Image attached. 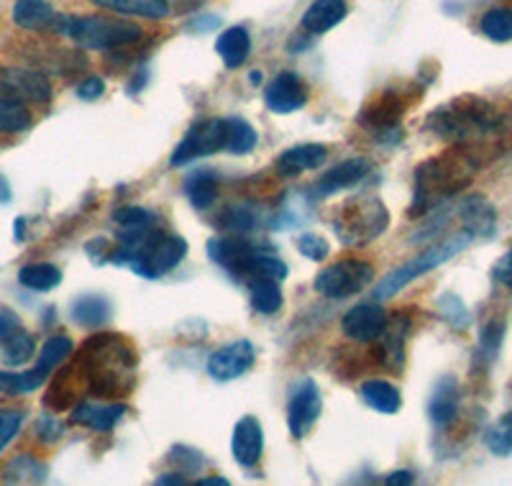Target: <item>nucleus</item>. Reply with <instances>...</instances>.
<instances>
[{
  "label": "nucleus",
  "instance_id": "obj_44",
  "mask_svg": "<svg viewBox=\"0 0 512 486\" xmlns=\"http://www.w3.org/2000/svg\"><path fill=\"white\" fill-rule=\"evenodd\" d=\"M438 310L454 328H466V325L472 323V315H469L466 305L461 302V297H456L454 292H446V295L438 297Z\"/></svg>",
  "mask_w": 512,
  "mask_h": 486
},
{
  "label": "nucleus",
  "instance_id": "obj_38",
  "mask_svg": "<svg viewBox=\"0 0 512 486\" xmlns=\"http://www.w3.org/2000/svg\"><path fill=\"white\" fill-rule=\"evenodd\" d=\"M34 351H36L34 336L21 328L18 333H13V336L3 343V361H6V366H24L26 361L34 356Z\"/></svg>",
  "mask_w": 512,
  "mask_h": 486
},
{
  "label": "nucleus",
  "instance_id": "obj_4",
  "mask_svg": "<svg viewBox=\"0 0 512 486\" xmlns=\"http://www.w3.org/2000/svg\"><path fill=\"white\" fill-rule=\"evenodd\" d=\"M90 353V387L95 394L113 397V394L131 392L136 374L134 348L121 336H98L85 343Z\"/></svg>",
  "mask_w": 512,
  "mask_h": 486
},
{
  "label": "nucleus",
  "instance_id": "obj_31",
  "mask_svg": "<svg viewBox=\"0 0 512 486\" xmlns=\"http://www.w3.org/2000/svg\"><path fill=\"white\" fill-rule=\"evenodd\" d=\"M49 379V374L39 366L29 371H0V392L11 394V397H21V394H31L39 387H44V382Z\"/></svg>",
  "mask_w": 512,
  "mask_h": 486
},
{
  "label": "nucleus",
  "instance_id": "obj_15",
  "mask_svg": "<svg viewBox=\"0 0 512 486\" xmlns=\"http://www.w3.org/2000/svg\"><path fill=\"white\" fill-rule=\"evenodd\" d=\"M264 103L272 113H295V110L305 108L308 103V87L295 72H280V75L274 77L269 82L267 93H264Z\"/></svg>",
  "mask_w": 512,
  "mask_h": 486
},
{
  "label": "nucleus",
  "instance_id": "obj_18",
  "mask_svg": "<svg viewBox=\"0 0 512 486\" xmlns=\"http://www.w3.org/2000/svg\"><path fill=\"white\" fill-rule=\"evenodd\" d=\"M461 405V389L456 377L446 374L436 382L431 392V400H428V417L436 428H448L454 423L456 415H459Z\"/></svg>",
  "mask_w": 512,
  "mask_h": 486
},
{
  "label": "nucleus",
  "instance_id": "obj_24",
  "mask_svg": "<svg viewBox=\"0 0 512 486\" xmlns=\"http://www.w3.org/2000/svg\"><path fill=\"white\" fill-rule=\"evenodd\" d=\"M123 415H126V407L123 405H90V402H80L72 410L70 420L90 430H98V433H111L121 423Z\"/></svg>",
  "mask_w": 512,
  "mask_h": 486
},
{
  "label": "nucleus",
  "instance_id": "obj_43",
  "mask_svg": "<svg viewBox=\"0 0 512 486\" xmlns=\"http://www.w3.org/2000/svg\"><path fill=\"white\" fill-rule=\"evenodd\" d=\"M221 226H226L228 231L246 233L254 231V228L262 226V213L251 205H239V208H228L221 218Z\"/></svg>",
  "mask_w": 512,
  "mask_h": 486
},
{
  "label": "nucleus",
  "instance_id": "obj_39",
  "mask_svg": "<svg viewBox=\"0 0 512 486\" xmlns=\"http://www.w3.org/2000/svg\"><path fill=\"white\" fill-rule=\"evenodd\" d=\"M484 443L495 456H510L512 453V412L502 415L492 428L484 433Z\"/></svg>",
  "mask_w": 512,
  "mask_h": 486
},
{
  "label": "nucleus",
  "instance_id": "obj_6",
  "mask_svg": "<svg viewBox=\"0 0 512 486\" xmlns=\"http://www.w3.org/2000/svg\"><path fill=\"white\" fill-rule=\"evenodd\" d=\"M390 226V213L377 197H354L333 213L331 228L344 246H367Z\"/></svg>",
  "mask_w": 512,
  "mask_h": 486
},
{
  "label": "nucleus",
  "instance_id": "obj_9",
  "mask_svg": "<svg viewBox=\"0 0 512 486\" xmlns=\"http://www.w3.org/2000/svg\"><path fill=\"white\" fill-rule=\"evenodd\" d=\"M226 149V118H203L192 123L185 139L172 154V167H185L195 159L210 157L216 151Z\"/></svg>",
  "mask_w": 512,
  "mask_h": 486
},
{
  "label": "nucleus",
  "instance_id": "obj_55",
  "mask_svg": "<svg viewBox=\"0 0 512 486\" xmlns=\"http://www.w3.org/2000/svg\"><path fill=\"white\" fill-rule=\"evenodd\" d=\"M195 486H231V481L223 479V476H205Z\"/></svg>",
  "mask_w": 512,
  "mask_h": 486
},
{
  "label": "nucleus",
  "instance_id": "obj_26",
  "mask_svg": "<svg viewBox=\"0 0 512 486\" xmlns=\"http://www.w3.org/2000/svg\"><path fill=\"white\" fill-rule=\"evenodd\" d=\"M361 400L367 402L374 412L382 415H397L402 407V394L395 384L384 382V379H369L361 384Z\"/></svg>",
  "mask_w": 512,
  "mask_h": 486
},
{
  "label": "nucleus",
  "instance_id": "obj_32",
  "mask_svg": "<svg viewBox=\"0 0 512 486\" xmlns=\"http://www.w3.org/2000/svg\"><path fill=\"white\" fill-rule=\"evenodd\" d=\"M249 292H251V307H254L256 313L274 315L282 310L285 297H282L280 282H274V279H251Z\"/></svg>",
  "mask_w": 512,
  "mask_h": 486
},
{
  "label": "nucleus",
  "instance_id": "obj_40",
  "mask_svg": "<svg viewBox=\"0 0 512 486\" xmlns=\"http://www.w3.org/2000/svg\"><path fill=\"white\" fill-rule=\"evenodd\" d=\"M502 338H505V320L495 315L479 330V356H484V361L495 359L497 353H500Z\"/></svg>",
  "mask_w": 512,
  "mask_h": 486
},
{
  "label": "nucleus",
  "instance_id": "obj_7",
  "mask_svg": "<svg viewBox=\"0 0 512 486\" xmlns=\"http://www.w3.org/2000/svg\"><path fill=\"white\" fill-rule=\"evenodd\" d=\"M472 241H474V236L466 231H461L459 236H454V238H446V241H436L431 249H425L420 256L405 261L402 267H397L395 272L387 274V277H384L382 282L374 287V300L379 302V300H390V297H395L397 292L405 290L410 282H415V279L423 277V274L438 269L441 264H446L448 259L459 256L461 251H464Z\"/></svg>",
  "mask_w": 512,
  "mask_h": 486
},
{
  "label": "nucleus",
  "instance_id": "obj_56",
  "mask_svg": "<svg viewBox=\"0 0 512 486\" xmlns=\"http://www.w3.org/2000/svg\"><path fill=\"white\" fill-rule=\"evenodd\" d=\"M11 185H8L6 177H0V203H11Z\"/></svg>",
  "mask_w": 512,
  "mask_h": 486
},
{
  "label": "nucleus",
  "instance_id": "obj_45",
  "mask_svg": "<svg viewBox=\"0 0 512 486\" xmlns=\"http://www.w3.org/2000/svg\"><path fill=\"white\" fill-rule=\"evenodd\" d=\"M24 420H26L24 412L0 410V451H6V448L11 446V440L18 435Z\"/></svg>",
  "mask_w": 512,
  "mask_h": 486
},
{
  "label": "nucleus",
  "instance_id": "obj_25",
  "mask_svg": "<svg viewBox=\"0 0 512 486\" xmlns=\"http://www.w3.org/2000/svg\"><path fill=\"white\" fill-rule=\"evenodd\" d=\"M57 18L59 16L47 0H18L16 6H13V21L26 31L54 29Z\"/></svg>",
  "mask_w": 512,
  "mask_h": 486
},
{
  "label": "nucleus",
  "instance_id": "obj_14",
  "mask_svg": "<svg viewBox=\"0 0 512 486\" xmlns=\"http://www.w3.org/2000/svg\"><path fill=\"white\" fill-rule=\"evenodd\" d=\"M262 246H254V243L244 241V238H213L208 241L205 251L218 267L226 269L233 279H246V269H249V261L256 251Z\"/></svg>",
  "mask_w": 512,
  "mask_h": 486
},
{
  "label": "nucleus",
  "instance_id": "obj_8",
  "mask_svg": "<svg viewBox=\"0 0 512 486\" xmlns=\"http://www.w3.org/2000/svg\"><path fill=\"white\" fill-rule=\"evenodd\" d=\"M374 282V267L364 259H341L315 277V292L328 300H346L359 295Z\"/></svg>",
  "mask_w": 512,
  "mask_h": 486
},
{
  "label": "nucleus",
  "instance_id": "obj_35",
  "mask_svg": "<svg viewBox=\"0 0 512 486\" xmlns=\"http://www.w3.org/2000/svg\"><path fill=\"white\" fill-rule=\"evenodd\" d=\"M287 277V264L274 256L272 251L259 249L249 261V269H246V282L251 279H274V282H282Z\"/></svg>",
  "mask_w": 512,
  "mask_h": 486
},
{
  "label": "nucleus",
  "instance_id": "obj_34",
  "mask_svg": "<svg viewBox=\"0 0 512 486\" xmlns=\"http://www.w3.org/2000/svg\"><path fill=\"white\" fill-rule=\"evenodd\" d=\"M113 223L118 226V233H146L159 228V218L146 208H136V205H126L113 213Z\"/></svg>",
  "mask_w": 512,
  "mask_h": 486
},
{
  "label": "nucleus",
  "instance_id": "obj_37",
  "mask_svg": "<svg viewBox=\"0 0 512 486\" xmlns=\"http://www.w3.org/2000/svg\"><path fill=\"white\" fill-rule=\"evenodd\" d=\"M479 29L489 41H497V44L512 41V11L510 8H492L482 16Z\"/></svg>",
  "mask_w": 512,
  "mask_h": 486
},
{
  "label": "nucleus",
  "instance_id": "obj_29",
  "mask_svg": "<svg viewBox=\"0 0 512 486\" xmlns=\"http://www.w3.org/2000/svg\"><path fill=\"white\" fill-rule=\"evenodd\" d=\"M72 320L85 328H100L111 320V302L100 295H82L72 305Z\"/></svg>",
  "mask_w": 512,
  "mask_h": 486
},
{
  "label": "nucleus",
  "instance_id": "obj_16",
  "mask_svg": "<svg viewBox=\"0 0 512 486\" xmlns=\"http://www.w3.org/2000/svg\"><path fill=\"white\" fill-rule=\"evenodd\" d=\"M231 451L233 458L246 466V469H254L256 463L262 461L264 453V430L262 423L256 420L254 415L241 417L231 435Z\"/></svg>",
  "mask_w": 512,
  "mask_h": 486
},
{
  "label": "nucleus",
  "instance_id": "obj_51",
  "mask_svg": "<svg viewBox=\"0 0 512 486\" xmlns=\"http://www.w3.org/2000/svg\"><path fill=\"white\" fill-rule=\"evenodd\" d=\"M62 433H64V428L57 423V420H52V417H41L39 420V435L44 440H54V438H59Z\"/></svg>",
  "mask_w": 512,
  "mask_h": 486
},
{
  "label": "nucleus",
  "instance_id": "obj_48",
  "mask_svg": "<svg viewBox=\"0 0 512 486\" xmlns=\"http://www.w3.org/2000/svg\"><path fill=\"white\" fill-rule=\"evenodd\" d=\"M105 93V82L100 77H85L77 85V98L80 100H98Z\"/></svg>",
  "mask_w": 512,
  "mask_h": 486
},
{
  "label": "nucleus",
  "instance_id": "obj_30",
  "mask_svg": "<svg viewBox=\"0 0 512 486\" xmlns=\"http://www.w3.org/2000/svg\"><path fill=\"white\" fill-rule=\"evenodd\" d=\"M185 195L198 210L210 208V205L216 203V197H218L216 172H208V169L192 172L185 182Z\"/></svg>",
  "mask_w": 512,
  "mask_h": 486
},
{
  "label": "nucleus",
  "instance_id": "obj_17",
  "mask_svg": "<svg viewBox=\"0 0 512 486\" xmlns=\"http://www.w3.org/2000/svg\"><path fill=\"white\" fill-rule=\"evenodd\" d=\"M372 172V164L369 159L356 157V159H346V162L336 164L333 169H328L318 182H315V195L320 197H331L336 192H344L349 187H354L356 182H361L367 174Z\"/></svg>",
  "mask_w": 512,
  "mask_h": 486
},
{
  "label": "nucleus",
  "instance_id": "obj_28",
  "mask_svg": "<svg viewBox=\"0 0 512 486\" xmlns=\"http://www.w3.org/2000/svg\"><path fill=\"white\" fill-rule=\"evenodd\" d=\"M93 3L113 13H121V16L149 18V21H159L172 13L162 0H93Z\"/></svg>",
  "mask_w": 512,
  "mask_h": 486
},
{
  "label": "nucleus",
  "instance_id": "obj_33",
  "mask_svg": "<svg viewBox=\"0 0 512 486\" xmlns=\"http://www.w3.org/2000/svg\"><path fill=\"white\" fill-rule=\"evenodd\" d=\"M18 282L24 284L26 290L31 292H49L62 282V272H59V267H54V264L39 261V264H26V267L18 272Z\"/></svg>",
  "mask_w": 512,
  "mask_h": 486
},
{
  "label": "nucleus",
  "instance_id": "obj_46",
  "mask_svg": "<svg viewBox=\"0 0 512 486\" xmlns=\"http://www.w3.org/2000/svg\"><path fill=\"white\" fill-rule=\"evenodd\" d=\"M297 251L310 261H323L328 256V251H331V246H328V241L323 236L305 233V236H300V241H297Z\"/></svg>",
  "mask_w": 512,
  "mask_h": 486
},
{
  "label": "nucleus",
  "instance_id": "obj_22",
  "mask_svg": "<svg viewBox=\"0 0 512 486\" xmlns=\"http://www.w3.org/2000/svg\"><path fill=\"white\" fill-rule=\"evenodd\" d=\"M410 330V320L405 315H395V318L387 323L384 328L382 338H379V364L384 369H400L402 361H405V336H408Z\"/></svg>",
  "mask_w": 512,
  "mask_h": 486
},
{
  "label": "nucleus",
  "instance_id": "obj_19",
  "mask_svg": "<svg viewBox=\"0 0 512 486\" xmlns=\"http://www.w3.org/2000/svg\"><path fill=\"white\" fill-rule=\"evenodd\" d=\"M405 108H408V100L395 93V90H390V93L379 95L377 100H372L367 108L361 110L359 123L374 128V131H395Z\"/></svg>",
  "mask_w": 512,
  "mask_h": 486
},
{
  "label": "nucleus",
  "instance_id": "obj_41",
  "mask_svg": "<svg viewBox=\"0 0 512 486\" xmlns=\"http://www.w3.org/2000/svg\"><path fill=\"white\" fill-rule=\"evenodd\" d=\"M31 126V113L26 105L0 100V134H21Z\"/></svg>",
  "mask_w": 512,
  "mask_h": 486
},
{
  "label": "nucleus",
  "instance_id": "obj_42",
  "mask_svg": "<svg viewBox=\"0 0 512 486\" xmlns=\"http://www.w3.org/2000/svg\"><path fill=\"white\" fill-rule=\"evenodd\" d=\"M70 353H72L70 336H52L44 346H41V356L39 361H36V366L47 371V374H52V371L57 369V366L62 364Z\"/></svg>",
  "mask_w": 512,
  "mask_h": 486
},
{
  "label": "nucleus",
  "instance_id": "obj_27",
  "mask_svg": "<svg viewBox=\"0 0 512 486\" xmlns=\"http://www.w3.org/2000/svg\"><path fill=\"white\" fill-rule=\"evenodd\" d=\"M216 52L221 54L223 64L236 70L241 64L249 59L251 52V39H249V31L244 26H233V29L223 31L221 39L216 41Z\"/></svg>",
  "mask_w": 512,
  "mask_h": 486
},
{
  "label": "nucleus",
  "instance_id": "obj_13",
  "mask_svg": "<svg viewBox=\"0 0 512 486\" xmlns=\"http://www.w3.org/2000/svg\"><path fill=\"white\" fill-rule=\"evenodd\" d=\"M256 351L251 341H233L218 348L208 361V374L216 382H231V379L244 377L254 366Z\"/></svg>",
  "mask_w": 512,
  "mask_h": 486
},
{
  "label": "nucleus",
  "instance_id": "obj_11",
  "mask_svg": "<svg viewBox=\"0 0 512 486\" xmlns=\"http://www.w3.org/2000/svg\"><path fill=\"white\" fill-rule=\"evenodd\" d=\"M320 412H323V400H320L318 384L313 379L297 382L290 392V402H287V428H290L292 438L303 440L318 423Z\"/></svg>",
  "mask_w": 512,
  "mask_h": 486
},
{
  "label": "nucleus",
  "instance_id": "obj_5",
  "mask_svg": "<svg viewBox=\"0 0 512 486\" xmlns=\"http://www.w3.org/2000/svg\"><path fill=\"white\" fill-rule=\"evenodd\" d=\"M54 29L85 49L118 52L144 39V31L131 21L105 16H59Z\"/></svg>",
  "mask_w": 512,
  "mask_h": 486
},
{
  "label": "nucleus",
  "instance_id": "obj_52",
  "mask_svg": "<svg viewBox=\"0 0 512 486\" xmlns=\"http://www.w3.org/2000/svg\"><path fill=\"white\" fill-rule=\"evenodd\" d=\"M384 486H415L413 471H408V469L392 471V474L384 479Z\"/></svg>",
  "mask_w": 512,
  "mask_h": 486
},
{
  "label": "nucleus",
  "instance_id": "obj_47",
  "mask_svg": "<svg viewBox=\"0 0 512 486\" xmlns=\"http://www.w3.org/2000/svg\"><path fill=\"white\" fill-rule=\"evenodd\" d=\"M169 461L182 466V469H190V471H200L203 466V453H198L195 448H187V446H175V451L169 453Z\"/></svg>",
  "mask_w": 512,
  "mask_h": 486
},
{
  "label": "nucleus",
  "instance_id": "obj_53",
  "mask_svg": "<svg viewBox=\"0 0 512 486\" xmlns=\"http://www.w3.org/2000/svg\"><path fill=\"white\" fill-rule=\"evenodd\" d=\"M152 486H190L182 474H175V471H167V474L157 476Z\"/></svg>",
  "mask_w": 512,
  "mask_h": 486
},
{
  "label": "nucleus",
  "instance_id": "obj_10",
  "mask_svg": "<svg viewBox=\"0 0 512 486\" xmlns=\"http://www.w3.org/2000/svg\"><path fill=\"white\" fill-rule=\"evenodd\" d=\"M0 100L8 103H49L52 100V82L41 72L24 67H6L0 70Z\"/></svg>",
  "mask_w": 512,
  "mask_h": 486
},
{
  "label": "nucleus",
  "instance_id": "obj_36",
  "mask_svg": "<svg viewBox=\"0 0 512 486\" xmlns=\"http://www.w3.org/2000/svg\"><path fill=\"white\" fill-rule=\"evenodd\" d=\"M256 149V131L244 118H226V151L241 157Z\"/></svg>",
  "mask_w": 512,
  "mask_h": 486
},
{
  "label": "nucleus",
  "instance_id": "obj_49",
  "mask_svg": "<svg viewBox=\"0 0 512 486\" xmlns=\"http://www.w3.org/2000/svg\"><path fill=\"white\" fill-rule=\"evenodd\" d=\"M492 279L497 284H505V287H512V249L507 254H502L497 259L495 269H492Z\"/></svg>",
  "mask_w": 512,
  "mask_h": 486
},
{
  "label": "nucleus",
  "instance_id": "obj_20",
  "mask_svg": "<svg viewBox=\"0 0 512 486\" xmlns=\"http://www.w3.org/2000/svg\"><path fill=\"white\" fill-rule=\"evenodd\" d=\"M459 220L474 238H492L497 231V213L487 197L472 195L459 205Z\"/></svg>",
  "mask_w": 512,
  "mask_h": 486
},
{
  "label": "nucleus",
  "instance_id": "obj_1",
  "mask_svg": "<svg viewBox=\"0 0 512 486\" xmlns=\"http://www.w3.org/2000/svg\"><path fill=\"white\" fill-rule=\"evenodd\" d=\"M428 131L438 139L454 141L459 149L482 144L484 139L500 136L507 128L502 110L484 98H454L428 116Z\"/></svg>",
  "mask_w": 512,
  "mask_h": 486
},
{
  "label": "nucleus",
  "instance_id": "obj_3",
  "mask_svg": "<svg viewBox=\"0 0 512 486\" xmlns=\"http://www.w3.org/2000/svg\"><path fill=\"white\" fill-rule=\"evenodd\" d=\"M185 254L187 243L180 236L154 228L146 233H118L116 249L108 254V261L131 267L144 279H159L172 272Z\"/></svg>",
  "mask_w": 512,
  "mask_h": 486
},
{
  "label": "nucleus",
  "instance_id": "obj_2",
  "mask_svg": "<svg viewBox=\"0 0 512 486\" xmlns=\"http://www.w3.org/2000/svg\"><path fill=\"white\" fill-rule=\"evenodd\" d=\"M474 172H477V157L469 154V149H456L441 154V157L425 159L415 169V195L410 215L420 218V215L441 208L472 182Z\"/></svg>",
  "mask_w": 512,
  "mask_h": 486
},
{
  "label": "nucleus",
  "instance_id": "obj_23",
  "mask_svg": "<svg viewBox=\"0 0 512 486\" xmlns=\"http://www.w3.org/2000/svg\"><path fill=\"white\" fill-rule=\"evenodd\" d=\"M346 13H349L346 0H313L303 16V29L313 36L326 34L344 21Z\"/></svg>",
  "mask_w": 512,
  "mask_h": 486
},
{
  "label": "nucleus",
  "instance_id": "obj_21",
  "mask_svg": "<svg viewBox=\"0 0 512 486\" xmlns=\"http://www.w3.org/2000/svg\"><path fill=\"white\" fill-rule=\"evenodd\" d=\"M328 159L326 146L320 144H303V146H292L277 159V174L285 177V180H295L300 174L310 172V169L320 167V164Z\"/></svg>",
  "mask_w": 512,
  "mask_h": 486
},
{
  "label": "nucleus",
  "instance_id": "obj_54",
  "mask_svg": "<svg viewBox=\"0 0 512 486\" xmlns=\"http://www.w3.org/2000/svg\"><path fill=\"white\" fill-rule=\"evenodd\" d=\"M162 3L169 8V11H175V8H192V6H198L200 0H162Z\"/></svg>",
  "mask_w": 512,
  "mask_h": 486
},
{
  "label": "nucleus",
  "instance_id": "obj_50",
  "mask_svg": "<svg viewBox=\"0 0 512 486\" xmlns=\"http://www.w3.org/2000/svg\"><path fill=\"white\" fill-rule=\"evenodd\" d=\"M18 330H21V323H18L16 315H13L11 310H0V346H3L13 333H18Z\"/></svg>",
  "mask_w": 512,
  "mask_h": 486
},
{
  "label": "nucleus",
  "instance_id": "obj_12",
  "mask_svg": "<svg viewBox=\"0 0 512 486\" xmlns=\"http://www.w3.org/2000/svg\"><path fill=\"white\" fill-rule=\"evenodd\" d=\"M387 313H384V307L379 305L377 300L372 302H359L344 315L341 320V328H344L346 338L356 343H374L382 338L384 328H387Z\"/></svg>",
  "mask_w": 512,
  "mask_h": 486
}]
</instances>
